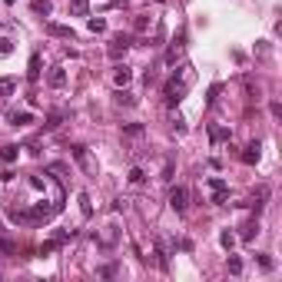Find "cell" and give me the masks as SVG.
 Masks as SVG:
<instances>
[{
	"label": "cell",
	"mask_w": 282,
	"mask_h": 282,
	"mask_svg": "<svg viewBox=\"0 0 282 282\" xmlns=\"http://www.w3.org/2000/svg\"><path fill=\"white\" fill-rule=\"evenodd\" d=\"M193 80H196V70H193V63H183L176 73L166 80V87H163V96H166L169 106H176V103H183L189 93V87H193Z\"/></svg>",
	"instance_id": "obj_1"
},
{
	"label": "cell",
	"mask_w": 282,
	"mask_h": 282,
	"mask_svg": "<svg viewBox=\"0 0 282 282\" xmlns=\"http://www.w3.org/2000/svg\"><path fill=\"white\" fill-rule=\"evenodd\" d=\"M73 159H76V166L83 169V173H87V176H96V159L93 156H90V150H87V146H73Z\"/></svg>",
	"instance_id": "obj_2"
},
{
	"label": "cell",
	"mask_w": 282,
	"mask_h": 282,
	"mask_svg": "<svg viewBox=\"0 0 282 282\" xmlns=\"http://www.w3.org/2000/svg\"><path fill=\"white\" fill-rule=\"evenodd\" d=\"M209 189H212V203H216V206H226V199H229V186H226V179L212 176V179H209Z\"/></svg>",
	"instance_id": "obj_3"
},
{
	"label": "cell",
	"mask_w": 282,
	"mask_h": 282,
	"mask_svg": "<svg viewBox=\"0 0 282 282\" xmlns=\"http://www.w3.org/2000/svg\"><path fill=\"white\" fill-rule=\"evenodd\" d=\"M130 47H133V37H130V34H120V37H113V40H110V47H106V53H110L113 60H116V56H120V53H126Z\"/></svg>",
	"instance_id": "obj_4"
},
{
	"label": "cell",
	"mask_w": 282,
	"mask_h": 282,
	"mask_svg": "<svg viewBox=\"0 0 282 282\" xmlns=\"http://www.w3.org/2000/svg\"><path fill=\"white\" fill-rule=\"evenodd\" d=\"M169 206L176 209V212H186V206H189V193H186L183 186L169 189Z\"/></svg>",
	"instance_id": "obj_5"
},
{
	"label": "cell",
	"mask_w": 282,
	"mask_h": 282,
	"mask_svg": "<svg viewBox=\"0 0 282 282\" xmlns=\"http://www.w3.org/2000/svg\"><path fill=\"white\" fill-rule=\"evenodd\" d=\"M183 40H186V34H179V37L173 40V47L166 50V63H169V67L176 63V56H183V50H186V43H183Z\"/></svg>",
	"instance_id": "obj_6"
},
{
	"label": "cell",
	"mask_w": 282,
	"mask_h": 282,
	"mask_svg": "<svg viewBox=\"0 0 282 282\" xmlns=\"http://www.w3.org/2000/svg\"><path fill=\"white\" fill-rule=\"evenodd\" d=\"M259 150H263V143H259V140H252V143L243 150V163H249V166H252V163H259V156H263Z\"/></svg>",
	"instance_id": "obj_7"
},
{
	"label": "cell",
	"mask_w": 282,
	"mask_h": 282,
	"mask_svg": "<svg viewBox=\"0 0 282 282\" xmlns=\"http://www.w3.org/2000/svg\"><path fill=\"white\" fill-rule=\"evenodd\" d=\"M116 239H120V229H116V226H103V232H100V246L110 249V246H116Z\"/></svg>",
	"instance_id": "obj_8"
},
{
	"label": "cell",
	"mask_w": 282,
	"mask_h": 282,
	"mask_svg": "<svg viewBox=\"0 0 282 282\" xmlns=\"http://www.w3.org/2000/svg\"><path fill=\"white\" fill-rule=\"evenodd\" d=\"M130 80H133V70L126 67V63H120V67L113 70V83H116V87H126Z\"/></svg>",
	"instance_id": "obj_9"
},
{
	"label": "cell",
	"mask_w": 282,
	"mask_h": 282,
	"mask_svg": "<svg viewBox=\"0 0 282 282\" xmlns=\"http://www.w3.org/2000/svg\"><path fill=\"white\" fill-rule=\"evenodd\" d=\"M47 34H50V37H63V40H76L73 27H63V23H50V27H47Z\"/></svg>",
	"instance_id": "obj_10"
},
{
	"label": "cell",
	"mask_w": 282,
	"mask_h": 282,
	"mask_svg": "<svg viewBox=\"0 0 282 282\" xmlns=\"http://www.w3.org/2000/svg\"><path fill=\"white\" fill-rule=\"evenodd\" d=\"M265 199H269V186H259V189H256V193H252V199H249V206L256 209V212H263Z\"/></svg>",
	"instance_id": "obj_11"
},
{
	"label": "cell",
	"mask_w": 282,
	"mask_h": 282,
	"mask_svg": "<svg viewBox=\"0 0 282 282\" xmlns=\"http://www.w3.org/2000/svg\"><path fill=\"white\" fill-rule=\"evenodd\" d=\"M47 83H50L53 90H60V87L67 83V70H63V67H53V70H50V76H47Z\"/></svg>",
	"instance_id": "obj_12"
},
{
	"label": "cell",
	"mask_w": 282,
	"mask_h": 282,
	"mask_svg": "<svg viewBox=\"0 0 282 282\" xmlns=\"http://www.w3.org/2000/svg\"><path fill=\"white\" fill-rule=\"evenodd\" d=\"M229 136H232V133L226 130V126H209V140H212V143H223Z\"/></svg>",
	"instance_id": "obj_13"
},
{
	"label": "cell",
	"mask_w": 282,
	"mask_h": 282,
	"mask_svg": "<svg viewBox=\"0 0 282 282\" xmlns=\"http://www.w3.org/2000/svg\"><path fill=\"white\" fill-rule=\"evenodd\" d=\"M70 10H73L76 17H87L90 14V0H70Z\"/></svg>",
	"instance_id": "obj_14"
},
{
	"label": "cell",
	"mask_w": 282,
	"mask_h": 282,
	"mask_svg": "<svg viewBox=\"0 0 282 282\" xmlns=\"http://www.w3.org/2000/svg\"><path fill=\"white\" fill-rule=\"evenodd\" d=\"M73 236H76V229H56V232H53V243L63 246V243H70Z\"/></svg>",
	"instance_id": "obj_15"
},
{
	"label": "cell",
	"mask_w": 282,
	"mask_h": 282,
	"mask_svg": "<svg viewBox=\"0 0 282 282\" xmlns=\"http://www.w3.org/2000/svg\"><path fill=\"white\" fill-rule=\"evenodd\" d=\"M80 212H83V219H90V216H93V203H90V196H87V193H80Z\"/></svg>",
	"instance_id": "obj_16"
},
{
	"label": "cell",
	"mask_w": 282,
	"mask_h": 282,
	"mask_svg": "<svg viewBox=\"0 0 282 282\" xmlns=\"http://www.w3.org/2000/svg\"><path fill=\"white\" fill-rule=\"evenodd\" d=\"M256 232H259V223H256V219H249V223L243 226V243H249V239H252Z\"/></svg>",
	"instance_id": "obj_17"
},
{
	"label": "cell",
	"mask_w": 282,
	"mask_h": 282,
	"mask_svg": "<svg viewBox=\"0 0 282 282\" xmlns=\"http://www.w3.org/2000/svg\"><path fill=\"white\" fill-rule=\"evenodd\" d=\"M10 123L14 126H27V123H34V116L30 113H10Z\"/></svg>",
	"instance_id": "obj_18"
},
{
	"label": "cell",
	"mask_w": 282,
	"mask_h": 282,
	"mask_svg": "<svg viewBox=\"0 0 282 282\" xmlns=\"http://www.w3.org/2000/svg\"><path fill=\"white\" fill-rule=\"evenodd\" d=\"M14 252H17V246L10 243V239H3V236H0V259H7V256H14Z\"/></svg>",
	"instance_id": "obj_19"
},
{
	"label": "cell",
	"mask_w": 282,
	"mask_h": 282,
	"mask_svg": "<svg viewBox=\"0 0 282 282\" xmlns=\"http://www.w3.org/2000/svg\"><path fill=\"white\" fill-rule=\"evenodd\" d=\"M130 183H133V186H143V183H146V173H143L140 166H133L130 169Z\"/></svg>",
	"instance_id": "obj_20"
},
{
	"label": "cell",
	"mask_w": 282,
	"mask_h": 282,
	"mask_svg": "<svg viewBox=\"0 0 282 282\" xmlns=\"http://www.w3.org/2000/svg\"><path fill=\"white\" fill-rule=\"evenodd\" d=\"M87 27H90L93 34H103V30H106V20H103V17H90V20H87Z\"/></svg>",
	"instance_id": "obj_21"
},
{
	"label": "cell",
	"mask_w": 282,
	"mask_h": 282,
	"mask_svg": "<svg viewBox=\"0 0 282 282\" xmlns=\"http://www.w3.org/2000/svg\"><path fill=\"white\" fill-rule=\"evenodd\" d=\"M116 103H126V106H133V103H136V96L126 93L123 87H116Z\"/></svg>",
	"instance_id": "obj_22"
},
{
	"label": "cell",
	"mask_w": 282,
	"mask_h": 282,
	"mask_svg": "<svg viewBox=\"0 0 282 282\" xmlns=\"http://www.w3.org/2000/svg\"><path fill=\"white\" fill-rule=\"evenodd\" d=\"M14 90H17V83H14L10 76H3V80H0V96H10Z\"/></svg>",
	"instance_id": "obj_23"
},
{
	"label": "cell",
	"mask_w": 282,
	"mask_h": 282,
	"mask_svg": "<svg viewBox=\"0 0 282 282\" xmlns=\"http://www.w3.org/2000/svg\"><path fill=\"white\" fill-rule=\"evenodd\" d=\"M27 76H30V80H37V76H40V53L30 56V70H27Z\"/></svg>",
	"instance_id": "obj_24"
},
{
	"label": "cell",
	"mask_w": 282,
	"mask_h": 282,
	"mask_svg": "<svg viewBox=\"0 0 282 282\" xmlns=\"http://www.w3.org/2000/svg\"><path fill=\"white\" fill-rule=\"evenodd\" d=\"M0 159H3V163H14V159H17V146H3V150H0Z\"/></svg>",
	"instance_id": "obj_25"
},
{
	"label": "cell",
	"mask_w": 282,
	"mask_h": 282,
	"mask_svg": "<svg viewBox=\"0 0 282 282\" xmlns=\"http://www.w3.org/2000/svg\"><path fill=\"white\" fill-rule=\"evenodd\" d=\"M259 265H263L265 272H272V269H276V263H272V256H269V252H259Z\"/></svg>",
	"instance_id": "obj_26"
},
{
	"label": "cell",
	"mask_w": 282,
	"mask_h": 282,
	"mask_svg": "<svg viewBox=\"0 0 282 282\" xmlns=\"http://www.w3.org/2000/svg\"><path fill=\"white\" fill-rule=\"evenodd\" d=\"M50 10H53V7H50V0H37V3H34V14H43V17H47Z\"/></svg>",
	"instance_id": "obj_27"
},
{
	"label": "cell",
	"mask_w": 282,
	"mask_h": 282,
	"mask_svg": "<svg viewBox=\"0 0 282 282\" xmlns=\"http://www.w3.org/2000/svg\"><path fill=\"white\" fill-rule=\"evenodd\" d=\"M47 173H50V176H56V179H60V176H63V173H67V166H63V163H50V166H47Z\"/></svg>",
	"instance_id": "obj_28"
},
{
	"label": "cell",
	"mask_w": 282,
	"mask_h": 282,
	"mask_svg": "<svg viewBox=\"0 0 282 282\" xmlns=\"http://www.w3.org/2000/svg\"><path fill=\"white\" fill-rule=\"evenodd\" d=\"M226 265H229V272H232V276H239V272H243V259H236V256H232Z\"/></svg>",
	"instance_id": "obj_29"
},
{
	"label": "cell",
	"mask_w": 282,
	"mask_h": 282,
	"mask_svg": "<svg viewBox=\"0 0 282 282\" xmlns=\"http://www.w3.org/2000/svg\"><path fill=\"white\" fill-rule=\"evenodd\" d=\"M219 243H223L226 249H232V246H236V236H232V232H219Z\"/></svg>",
	"instance_id": "obj_30"
},
{
	"label": "cell",
	"mask_w": 282,
	"mask_h": 282,
	"mask_svg": "<svg viewBox=\"0 0 282 282\" xmlns=\"http://www.w3.org/2000/svg\"><path fill=\"white\" fill-rule=\"evenodd\" d=\"M60 120H63V116H60V113H53V116L47 120V126H43V130H47V133H50V130H56V126H60Z\"/></svg>",
	"instance_id": "obj_31"
},
{
	"label": "cell",
	"mask_w": 282,
	"mask_h": 282,
	"mask_svg": "<svg viewBox=\"0 0 282 282\" xmlns=\"http://www.w3.org/2000/svg\"><path fill=\"white\" fill-rule=\"evenodd\" d=\"M216 96H219V83H212V87H209V96H206V103H209V106L216 103Z\"/></svg>",
	"instance_id": "obj_32"
},
{
	"label": "cell",
	"mask_w": 282,
	"mask_h": 282,
	"mask_svg": "<svg viewBox=\"0 0 282 282\" xmlns=\"http://www.w3.org/2000/svg\"><path fill=\"white\" fill-rule=\"evenodd\" d=\"M53 249H60V246H56L53 239H50V243H43V246H40V256H50V252H53Z\"/></svg>",
	"instance_id": "obj_33"
},
{
	"label": "cell",
	"mask_w": 282,
	"mask_h": 282,
	"mask_svg": "<svg viewBox=\"0 0 282 282\" xmlns=\"http://www.w3.org/2000/svg\"><path fill=\"white\" fill-rule=\"evenodd\" d=\"M14 50V40H0V56H7Z\"/></svg>",
	"instance_id": "obj_34"
},
{
	"label": "cell",
	"mask_w": 282,
	"mask_h": 282,
	"mask_svg": "<svg viewBox=\"0 0 282 282\" xmlns=\"http://www.w3.org/2000/svg\"><path fill=\"white\" fill-rule=\"evenodd\" d=\"M173 130H176V133H186V123H183L179 116H173Z\"/></svg>",
	"instance_id": "obj_35"
},
{
	"label": "cell",
	"mask_w": 282,
	"mask_h": 282,
	"mask_svg": "<svg viewBox=\"0 0 282 282\" xmlns=\"http://www.w3.org/2000/svg\"><path fill=\"white\" fill-rule=\"evenodd\" d=\"M126 133H130V136H140V133H143V126H140V123H130V126H126Z\"/></svg>",
	"instance_id": "obj_36"
},
{
	"label": "cell",
	"mask_w": 282,
	"mask_h": 282,
	"mask_svg": "<svg viewBox=\"0 0 282 282\" xmlns=\"http://www.w3.org/2000/svg\"><path fill=\"white\" fill-rule=\"evenodd\" d=\"M100 276H106V279H110V276H116V265H103V269H100Z\"/></svg>",
	"instance_id": "obj_37"
},
{
	"label": "cell",
	"mask_w": 282,
	"mask_h": 282,
	"mask_svg": "<svg viewBox=\"0 0 282 282\" xmlns=\"http://www.w3.org/2000/svg\"><path fill=\"white\" fill-rule=\"evenodd\" d=\"M7 3H17V0H7Z\"/></svg>",
	"instance_id": "obj_38"
}]
</instances>
